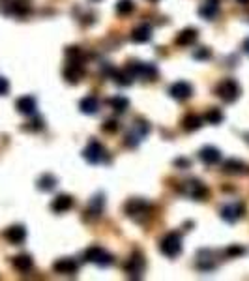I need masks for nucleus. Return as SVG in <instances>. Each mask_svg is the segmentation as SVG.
Returning <instances> with one entry per match:
<instances>
[{"label": "nucleus", "mask_w": 249, "mask_h": 281, "mask_svg": "<svg viewBox=\"0 0 249 281\" xmlns=\"http://www.w3.org/2000/svg\"><path fill=\"white\" fill-rule=\"evenodd\" d=\"M159 251L169 259L178 257L182 253V236H180V232H167L159 242Z\"/></svg>", "instance_id": "1"}, {"label": "nucleus", "mask_w": 249, "mask_h": 281, "mask_svg": "<svg viewBox=\"0 0 249 281\" xmlns=\"http://www.w3.org/2000/svg\"><path fill=\"white\" fill-rule=\"evenodd\" d=\"M215 94L217 98H221L225 103H232L240 96V84L234 79H223L217 86H215Z\"/></svg>", "instance_id": "2"}, {"label": "nucleus", "mask_w": 249, "mask_h": 281, "mask_svg": "<svg viewBox=\"0 0 249 281\" xmlns=\"http://www.w3.org/2000/svg\"><path fill=\"white\" fill-rule=\"evenodd\" d=\"M182 193L187 197H191L193 201H206L208 195H210V191H208V188L204 186V184L200 182V180H197V178H191V180H185L184 184H182Z\"/></svg>", "instance_id": "3"}, {"label": "nucleus", "mask_w": 249, "mask_h": 281, "mask_svg": "<svg viewBox=\"0 0 249 281\" xmlns=\"http://www.w3.org/2000/svg\"><path fill=\"white\" fill-rule=\"evenodd\" d=\"M83 156H85V160L88 163H92V165H98V163H103V162H109V154H107V150L103 148L100 140L92 139L88 143V147L83 150Z\"/></svg>", "instance_id": "4"}, {"label": "nucleus", "mask_w": 249, "mask_h": 281, "mask_svg": "<svg viewBox=\"0 0 249 281\" xmlns=\"http://www.w3.org/2000/svg\"><path fill=\"white\" fill-rule=\"evenodd\" d=\"M85 260L86 262H94V264H98V266H109V264H113L114 259H113V255L107 253L103 247L90 246L85 251Z\"/></svg>", "instance_id": "5"}, {"label": "nucleus", "mask_w": 249, "mask_h": 281, "mask_svg": "<svg viewBox=\"0 0 249 281\" xmlns=\"http://www.w3.org/2000/svg\"><path fill=\"white\" fill-rule=\"evenodd\" d=\"M150 133V124L146 120L142 118H137L135 124H133V129H131V133L126 135V147L129 148H135L141 139H144V135Z\"/></svg>", "instance_id": "6"}, {"label": "nucleus", "mask_w": 249, "mask_h": 281, "mask_svg": "<svg viewBox=\"0 0 249 281\" xmlns=\"http://www.w3.org/2000/svg\"><path fill=\"white\" fill-rule=\"evenodd\" d=\"M124 212L128 218L139 219L150 212V204L144 199H129L128 203L124 204Z\"/></svg>", "instance_id": "7"}, {"label": "nucleus", "mask_w": 249, "mask_h": 281, "mask_svg": "<svg viewBox=\"0 0 249 281\" xmlns=\"http://www.w3.org/2000/svg\"><path fill=\"white\" fill-rule=\"evenodd\" d=\"M245 214V206L242 203H228L221 208V218L227 223H236Z\"/></svg>", "instance_id": "8"}, {"label": "nucleus", "mask_w": 249, "mask_h": 281, "mask_svg": "<svg viewBox=\"0 0 249 281\" xmlns=\"http://www.w3.org/2000/svg\"><path fill=\"white\" fill-rule=\"evenodd\" d=\"M124 268H126V274H128L129 277L139 279L141 274H142V270H144V257H142L139 251H135L128 259V262H126V266Z\"/></svg>", "instance_id": "9"}, {"label": "nucleus", "mask_w": 249, "mask_h": 281, "mask_svg": "<svg viewBox=\"0 0 249 281\" xmlns=\"http://www.w3.org/2000/svg\"><path fill=\"white\" fill-rule=\"evenodd\" d=\"M62 73H64V79L68 83L77 84L79 81L83 79V75H85V68H83L75 58H71L70 62L64 66V71H62Z\"/></svg>", "instance_id": "10"}, {"label": "nucleus", "mask_w": 249, "mask_h": 281, "mask_svg": "<svg viewBox=\"0 0 249 281\" xmlns=\"http://www.w3.org/2000/svg\"><path fill=\"white\" fill-rule=\"evenodd\" d=\"M169 96L172 99H176V101H184V99L193 96V86L189 83H185V81H176L174 84H171Z\"/></svg>", "instance_id": "11"}, {"label": "nucleus", "mask_w": 249, "mask_h": 281, "mask_svg": "<svg viewBox=\"0 0 249 281\" xmlns=\"http://www.w3.org/2000/svg\"><path fill=\"white\" fill-rule=\"evenodd\" d=\"M2 236H4L10 244L19 246V244H23L25 238H27V229H25L23 225H12V227H8L6 231L2 232Z\"/></svg>", "instance_id": "12"}, {"label": "nucleus", "mask_w": 249, "mask_h": 281, "mask_svg": "<svg viewBox=\"0 0 249 281\" xmlns=\"http://www.w3.org/2000/svg\"><path fill=\"white\" fill-rule=\"evenodd\" d=\"M129 70H131L133 75H139V77L146 79V81H154V77L157 75V70L154 64H133Z\"/></svg>", "instance_id": "13"}, {"label": "nucleus", "mask_w": 249, "mask_h": 281, "mask_svg": "<svg viewBox=\"0 0 249 281\" xmlns=\"http://www.w3.org/2000/svg\"><path fill=\"white\" fill-rule=\"evenodd\" d=\"M197 38H199V30L189 27V28H184V30L176 36L174 43L180 45V47H189V45H193V43L197 42Z\"/></svg>", "instance_id": "14"}, {"label": "nucleus", "mask_w": 249, "mask_h": 281, "mask_svg": "<svg viewBox=\"0 0 249 281\" xmlns=\"http://www.w3.org/2000/svg\"><path fill=\"white\" fill-rule=\"evenodd\" d=\"M73 204H75V201H73L71 195H58V197H55V201L51 203V210L55 212V214H64V212L73 208Z\"/></svg>", "instance_id": "15"}, {"label": "nucleus", "mask_w": 249, "mask_h": 281, "mask_svg": "<svg viewBox=\"0 0 249 281\" xmlns=\"http://www.w3.org/2000/svg\"><path fill=\"white\" fill-rule=\"evenodd\" d=\"M223 173H227V175H245V173H249V165L243 163L242 160L230 158V160L223 163Z\"/></svg>", "instance_id": "16"}, {"label": "nucleus", "mask_w": 249, "mask_h": 281, "mask_svg": "<svg viewBox=\"0 0 249 281\" xmlns=\"http://www.w3.org/2000/svg\"><path fill=\"white\" fill-rule=\"evenodd\" d=\"M53 270L58 272V274H64V275H71V274H77L79 264L73 259H58L55 264H53Z\"/></svg>", "instance_id": "17"}, {"label": "nucleus", "mask_w": 249, "mask_h": 281, "mask_svg": "<svg viewBox=\"0 0 249 281\" xmlns=\"http://www.w3.org/2000/svg\"><path fill=\"white\" fill-rule=\"evenodd\" d=\"M103 204H105V199H103V195H96L90 201V204H88V210L85 212V218L86 219H96L101 216V212H103Z\"/></svg>", "instance_id": "18"}, {"label": "nucleus", "mask_w": 249, "mask_h": 281, "mask_svg": "<svg viewBox=\"0 0 249 281\" xmlns=\"http://www.w3.org/2000/svg\"><path fill=\"white\" fill-rule=\"evenodd\" d=\"M15 107H17V111L21 112V114H27V116H32L36 112V109H38L36 99L32 96H23V98H19L15 101Z\"/></svg>", "instance_id": "19"}, {"label": "nucleus", "mask_w": 249, "mask_h": 281, "mask_svg": "<svg viewBox=\"0 0 249 281\" xmlns=\"http://www.w3.org/2000/svg\"><path fill=\"white\" fill-rule=\"evenodd\" d=\"M150 40H152V27L150 25H139L131 30V42L146 43Z\"/></svg>", "instance_id": "20"}, {"label": "nucleus", "mask_w": 249, "mask_h": 281, "mask_svg": "<svg viewBox=\"0 0 249 281\" xmlns=\"http://www.w3.org/2000/svg\"><path fill=\"white\" fill-rule=\"evenodd\" d=\"M199 158H200V162L206 163V165H215V163H219V160H221V152L215 147H204V148H200Z\"/></svg>", "instance_id": "21"}, {"label": "nucleus", "mask_w": 249, "mask_h": 281, "mask_svg": "<svg viewBox=\"0 0 249 281\" xmlns=\"http://www.w3.org/2000/svg\"><path fill=\"white\" fill-rule=\"evenodd\" d=\"M202 124H204V118L191 112V114H185L184 120H182V129L184 131H197Z\"/></svg>", "instance_id": "22"}, {"label": "nucleus", "mask_w": 249, "mask_h": 281, "mask_svg": "<svg viewBox=\"0 0 249 281\" xmlns=\"http://www.w3.org/2000/svg\"><path fill=\"white\" fill-rule=\"evenodd\" d=\"M32 266H34V262H32V257H30V255H17L14 259V268L17 272H21V274L30 272Z\"/></svg>", "instance_id": "23"}, {"label": "nucleus", "mask_w": 249, "mask_h": 281, "mask_svg": "<svg viewBox=\"0 0 249 281\" xmlns=\"http://www.w3.org/2000/svg\"><path fill=\"white\" fill-rule=\"evenodd\" d=\"M8 12H12L14 15L17 17H25V15L30 14V4L29 0H12L10 2V10Z\"/></svg>", "instance_id": "24"}, {"label": "nucleus", "mask_w": 249, "mask_h": 281, "mask_svg": "<svg viewBox=\"0 0 249 281\" xmlns=\"http://www.w3.org/2000/svg\"><path fill=\"white\" fill-rule=\"evenodd\" d=\"M113 79L116 84H120V86H129V84L133 83V73L129 68H124V70H116L113 73Z\"/></svg>", "instance_id": "25"}, {"label": "nucleus", "mask_w": 249, "mask_h": 281, "mask_svg": "<svg viewBox=\"0 0 249 281\" xmlns=\"http://www.w3.org/2000/svg\"><path fill=\"white\" fill-rule=\"evenodd\" d=\"M219 12V2L217 0H208L206 4H202L199 8V14L204 17V19H213Z\"/></svg>", "instance_id": "26"}, {"label": "nucleus", "mask_w": 249, "mask_h": 281, "mask_svg": "<svg viewBox=\"0 0 249 281\" xmlns=\"http://www.w3.org/2000/svg\"><path fill=\"white\" fill-rule=\"evenodd\" d=\"M81 112H85V114H94V112H98L100 109V101L94 98V96H86V98L81 99Z\"/></svg>", "instance_id": "27"}, {"label": "nucleus", "mask_w": 249, "mask_h": 281, "mask_svg": "<svg viewBox=\"0 0 249 281\" xmlns=\"http://www.w3.org/2000/svg\"><path fill=\"white\" fill-rule=\"evenodd\" d=\"M57 176H53V175H42L40 176V180H38V188L42 191H53L55 188H57Z\"/></svg>", "instance_id": "28"}, {"label": "nucleus", "mask_w": 249, "mask_h": 281, "mask_svg": "<svg viewBox=\"0 0 249 281\" xmlns=\"http://www.w3.org/2000/svg\"><path fill=\"white\" fill-rule=\"evenodd\" d=\"M109 105L113 107L114 112L122 114V112H126V109L129 107V101H128V98H124V96H114V98L109 99Z\"/></svg>", "instance_id": "29"}, {"label": "nucleus", "mask_w": 249, "mask_h": 281, "mask_svg": "<svg viewBox=\"0 0 249 281\" xmlns=\"http://www.w3.org/2000/svg\"><path fill=\"white\" fill-rule=\"evenodd\" d=\"M202 118L206 120L208 124H213V126H215V124H221V122H223V112H221L217 107H212V109H208V111L204 112Z\"/></svg>", "instance_id": "30"}, {"label": "nucleus", "mask_w": 249, "mask_h": 281, "mask_svg": "<svg viewBox=\"0 0 249 281\" xmlns=\"http://www.w3.org/2000/svg\"><path fill=\"white\" fill-rule=\"evenodd\" d=\"M135 10V4H133V0H118V4H116V14L120 15V17H126L129 15L131 12Z\"/></svg>", "instance_id": "31"}, {"label": "nucleus", "mask_w": 249, "mask_h": 281, "mask_svg": "<svg viewBox=\"0 0 249 281\" xmlns=\"http://www.w3.org/2000/svg\"><path fill=\"white\" fill-rule=\"evenodd\" d=\"M118 122H116V120H113V118H109V120H105V122H103V126H101V129H103V131H105V133H116V131H118Z\"/></svg>", "instance_id": "32"}, {"label": "nucleus", "mask_w": 249, "mask_h": 281, "mask_svg": "<svg viewBox=\"0 0 249 281\" xmlns=\"http://www.w3.org/2000/svg\"><path fill=\"white\" fill-rule=\"evenodd\" d=\"M193 56H195L197 60H208V58L212 56V51L208 49V47H200V49H197L193 53Z\"/></svg>", "instance_id": "33"}, {"label": "nucleus", "mask_w": 249, "mask_h": 281, "mask_svg": "<svg viewBox=\"0 0 249 281\" xmlns=\"http://www.w3.org/2000/svg\"><path fill=\"white\" fill-rule=\"evenodd\" d=\"M243 253H245V249H243V247H240V246L227 247V255H228V257H240V255H243Z\"/></svg>", "instance_id": "34"}, {"label": "nucleus", "mask_w": 249, "mask_h": 281, "mask_svg": "<svg viewBox=\"0 0 249 281\" xmlns=\"http://www.w3.org/2000/svg\"><path fill=\"white\" fill-rule=\"evenodd\" d=\"M27 129H34V131H38V129H43V120L36 118L30 122V126H27Z\"/></svg>", "instance_id": "35"}, {"label": "nucleus", "mask_w": 249, "mask_h": 281, "mask_svg": "<svg viewBox=\"0 0 249 281\" xmlns=\"http://www.w3.org/2000/svg\"><path fill=\"white\" fill-rule=\"evenodd\" d=\"M8 90H10V83H8V79L0 77V96L8 94Z\"/></svg>", "instance_id": "36"}, {"label": "nucleus", "mask_w": 249, "mask_h": 281, "mask_svg": "<svg viewBox=\"0 0 249 281\" xmlns=\"http://www.w3.org/2000/svg\"><path fill=\"white\" fill-rule=\"evenodd\" d=\"M174 165L180 167V169H185V167H189V165H191V162H189V160H176Z\"/></svg>", "instance_id": "37"}, {"label": "nucleus", "mask_w": 249, "mask_h": 281, "mask_svg": "<svg viewBox=\"0 0 249 281\" xmlns=\"http://www.w3.org/2000/svg\"><path fill=\"white\" fill-rule=\"evenodd\" d=\"M243 51H245V53L249 55V38L245 40V42H243Z\"/></svg>", "instance_id": "38"}, {"label": "nucleus", "mask_w": 249, "mask_h": 281, "mask_svg": "<svg viewBox=\"0 0 249 281\" xmlns=\"http://www.w3.org/2000/svg\"><path fill=\"white\" fill-rule=\"evenodd\" d=\"M238 4H249V0H238Z\"/></svg>", "instance_id": "39"}, {"label": "nucleus", "mask_w": 249, "mask_h": 281, "mask_svg": "<svg viewBox=\"0 0 249 281\" xmlns=\"http://www.w3.org/2000/svg\"><path fill=\"white\" fill-rule=\"evenodd\" d=\"M148 2H159V0H148Z\"/></svg>", "instance_id": "40"}, {"label": "nucleus", "mask_w": 249, "mask_h": 281, "mask_svg": "<svg viewBox=\"0 0 249 281\" xmlns=\"http://www.w3.org/2000/svg\"><path fill=\"white\" fill-rule=\"evenodd\" d=\"M96 2H98V0H96Z\"/></svg>", "instance_id": "41"}, {"label": "nucleus", "mask_w": 249, "mask_h": 281, "mask_svg": "<svg viewBox=\"0 0 249 281\" xmlns=\"http://www.w3.org/2000/svg\"><path fill=\"white\" fill-rule=\"evenodd\" d=\"M247 139H249V137H247Z\"/></svg>", "instance_id": "42"}]
</instances>
